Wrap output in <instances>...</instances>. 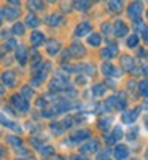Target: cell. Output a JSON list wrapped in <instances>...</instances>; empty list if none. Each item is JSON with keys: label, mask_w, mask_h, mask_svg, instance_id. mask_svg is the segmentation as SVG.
<instances>
[{"label": "cell", "mask_w": 148, "mask_h": 160, "mask_svg": "<svg viewBox=\"0 0 148 160\" xmlns=\"http://www.w3.org/2000/svg\"><path fill=\"white\" fill-rule=\"evenodd\" d=\"M11 104L15 106L18 111H21V112H25V111L29 109V102H27V99L21 95V93H18V95H15V96L11 98Z\"/></svg>", "instance_id": "1"}, {"label": "cell", "mask_w": 148, "mask_h": 160, "mask_svg": "<svg viewBox=\"0 0 148 160\" xmlns=\"http://www.w3.org/2000/svg\"><path fill=\"white\" fill-rule=\"evenodd\" d=\"M142 8H143V5H142V2H134V3H131V7L127 8V15L131 16V18H139L140 16V13H142Z\"/></svg>", "instance_id": "2"}, {"label": "cell", "mask_w": 148, "mask_h": 160, "mask_svg": "<svg viewBox=\"0 0 148 160\" xmlns=\"http://www.w3.org/2000/svg\"><path fill=\"white\" fill-rule=\"evenodd\" d=\"M127 157H129L127 146H124V144L116 146V149H115V158H118V160H126Z\"/></svg>", "instance_id": "3"}, {"label": "cell", "mask_w": 148, "mask_h": 160, "mask_svg": "<svg viewBox=\"0 0 148 160\" xmlns=\"http://www.w3.org/2000/svg\"><path fill=\"white\" fill-rule=\"evenodd\" d=\"M139 112H140V109H131V111L124 112L123 115H121V120H123V123H132L134 120L137 118Z\"/></svg>", "instance_id": "4"}, {"label": "cell", "mask_w": 148, "mask_h": 160, "mask_svg": "<svg viewBox=\"0 0 148 160\" xmlns=\"http://www.w3.org/2000/svg\"><path fill=\"white\" fill-rule=\"evenodd\" d=\"M86 138H89V131H86V130H78V131L72 133L70 141H73V142H81V141H85Z\"/></svg>", "instance_id": "5"}, {"label": "cell", "mask_w": 148, "mask_h": 160, "mask_svg": "<svg viewBox=\"0 0 148 160\" xmlns=\"http://www.w3.org/2000/svg\"><path fill=\"white\" fill-rule=\"evenodd\" d=\"M70 51H72V55H73V56H76V58L85 56V53H86L85 47H83L81 43H80V42H73V43H72V47H70Z\"/></svg>", "instance_id": "6"}, {"label": "cell", "mask_w": 148, "mask_h": 160, "mask_svg": "<svg viewBox=\"0 0 148 160\" xmlns=\"http://www.w3.org/2000/svg\"><path fill=\"white\" fill-rule=\"evenodd\" d=\"M15 80H16L15 72H11V71H5V72L2 74V82H3L7 87H13V85H15Z\"/></svg>", "instance_id": "7"}, {"label": "cell", "mask_w": 148, "mask_h": 160, "mask_svg": "<svg viewBox=\"0 0 148 160\" xmlns=\"http://www.w3.org/2000/svg\"><path fill=\"white\" fill-rule=\"evenodd\" d=\"M127 34V26H126V22H123V21H116V24H115V35L116 37H123V35H126Z\"/></svg>", "instance_id": "8"}, {"label": "cell", "mask_w": 148, "mask_h": 160, "mask_svg": "<svg viewBox=\"0 0 148 160\" xmlns=\"http://www.w3.org/2000/svg\"><path fill=\"white\" fill-rule=\"evenodd\" d=\"M91 29H92V28H91V24H89V22H81V24H80L78 28H76L75 35H76V37H83V35L89 34Z\"/></svg>", "instance_id": "9"}, {"label": "cell", "mask_w": 148, "mask_h": 160, "mask_svg": "<svg viewBox=\"0 0 148 160\" xmlns=\"http://www.w3.org/2000/svg\"><path fill=\"white\" fill-rule=\"evenodd\" d=\"M46 50H48V53L51 56H54V55H58V51L61 50V43L58 42V40H49V42L46 43Z\"/></svg>", "instance_id": "10"}, {"label": "cell", "mask_w": 148, "mask_h": 160, "mask_svg": "<svg viewBox=\"0 0 148 160\" xmlns=\"http://www.w3.org/2000/svg\"><path fill=\"white\" fill-rule=\"evenodd\" d=\"M16 59L19 61V64H25V61H27V50H25V47H18L16 48Z\"/></svg>", "instance_id": "11"}, {"label": "cell", "mask_w": 148, "mask_h": 160, "mask_svg": "<svg viewBox=\"0 0 148 160\" xmlns=\"http://www.w3.org/2000/svg\"><path fill=\"white\" fill-rule=\"evenodd\" d=\"M30 42L34 47H38V45H42L45 42V35L42 32H38V31H34L32 35H30Z\"/></svg>", "instance_id": "12"}, {"label": "cell", "mask_w": 148, "mask_h": 160, "mask_svg": "<svg viewBox=\"0 0 148 160\" xmlns=\"http://www.w3.org/2000/svg\"><path fill=\"white\" fill-rule=\"evenodd\" d=\"M3 15L8 18V19H15V18H18V15H19V7H7L5 10H3Z\"/></svg>", "instance_id": "13"}, {"label": "cell", "mask_w": 148, "mask_h": 160, "mask_svg": "<svg viewBox=\"0 0 148 160\" xmlns=\"http://www.w3.org/2000/svg\"><path fill=\"white\" fill-rule=\"evenodd\" d=\"M0 123L8 127V128H11V130H15V131H21V127L19 125H16L15 122H11V120H7V117H3L2 114H0Z\"/></svg>", "instance_id": "14"}, {"label": "cell", "mask_w": 148, "mask_h": 160, "mask_svg": "<svg viewBox=\"0 0 148 160\" xmlns=\"http://www.w3.org/2000/svg\"><path fill=\"white\" fill-rule=\"evenodd\" d=\"M97 149H99V141H89L88 144H85L83 148H81V151L86 152V154L88 152H96Z\"/></svg>", "instance_id": "15"}, {"label": "cell", "mask_w": 148, "mask_h": 160, "mask_svg": "<svg viewBox=\"0 0 148 160\" xmlns=\"http://www.w3.org/2000/svg\"><path fill=\"white\" fill-rule=\"evenodd\" d=\"M25 24L30 26L32 29H35V28H38L40 21H38V18H37L35 15H27V16H25Z\"/></svg>", "instance_id": "16"}, {"label": "cell", "mask_w": 148, "mask_h": 160, "mask_svg": "<svg viewBox=\"0 0 148 160\" xmlns=\"http://www.w3.org/2000/svg\"><path fill=\"white\" fill-rule=\"evenodd\" d=\"M61 21H62V16H61V15H49V16L46 18V22H48L49 26H58Z\"/></svg>", "instance_id": "17"}, {"label": "cell", "mask_w": 148, "mask_h": 160, "mask_svg": "<svg viewBox=\"0 0 148 160\" xmlns=\"http://www.w3.org/2000/svg\"><path fill=\"white\" fill-rule=\"evenodd\" d=\"M121 64H123V68H126V69H132L134 68V61H132L131 56H123L121 58Z\"/></svg>", "instance_id": "18"}, {"label": "cell", "mask_w": 148, "mask_h": 160, "mask_svg": "<svg viewBox=\"0 0 148 160\" xmlns=\"http://www.w3.org/2000/svg\"><path fill=\"white\" fill-rule=\"evenodd\" d=\"M88 42H89V45H92V47H97V45L100 43V35H99V34H91L89 38H88Z\"/></svg>", "instance_id": "19"}, {"label": "cell", "mask_w": 148, "mask_h": 160, "mask_svg": "<svg viewBox=\"0 0 148 160\" xmlns=\"http://www.w3.org/2000/svg\"><path fill=\"white\" fill-rule=\"evenodd\" d=\"M94 95H96V96H102L104 95V93L107 91V87L104 85V83H99V85H96V87H94Z\"/></svg>", "instance_id": "20"}, {"label": "cell", "mask_w": 148, "mask_h": 160, "mask_svg": "<svg viewBox=\"0 0 148 160\" xmlns=\"http://www.w3.org/2000/svg\"><path fill=\"white\" fill-rule=\"evenodd\" d=\"M102 72H104V74H107V75H109V74H113V75H116V74H118V71L113 68L112 64H104Z\"/></svg>", "instance_id": "21"}, {"label": "cell", "mask_w": 148, "mask_h": 160, "mask_svg": "<svg viewBox=\"0 0 148 160\" xmlns=\"http://www.w3.org/2000/svg\"><path fill=\"white\" fill-rule=\"evenodd\" d=\"M21 95H22L25 99H30V98L34 96V91H32V88H30V87H22Z\"/></svg>", "instance_id": "22"}, {"label": "cell", "mask_w": 148, "mask_h": 160, "mask_svg": "<svg viewBox=\"0 0 148 160\" xmlns=\"http://www.w3.org/2000/svg\"><path fill=\"white\" fill-rule=\"evenodd\" d=\"M40 152H42L43 157H49L54 154V149L51 148V146H43V148H40Z\"/></svg>", "instance_id": "23"}, {"label": "cell", "mask_w": 148, "mask_h": 160, "mask_svg": "<svg viewBox=\"0 0 148 160\" xmlns=\"http://www.w3.org/2000/svg\"><path fill=\"white\" fill-rule=\"evenodd\" d=\"M139 91L142 93L143 96L148 95V80H142V82L139 83Z\"/></svg>", "instance_id": "24"}, {"label": "cell", "mask_w": 148, "mask_h": 160, "mask_svg": "<svg viewBox=\"0 0 148 160\" xmlns=\"http://www.w3.org/2000/svg\"><path fill=\"white\" fill-rule=\"evenodd\" d=\"M110 125H112V118H104V120H100V122H99V128L104 130V131L109 130Z\"/></svg>", "instance_id": "25"}, {"label": "cell", "mask_w": 148, "mask_h": 160, "mask_svg": "<svg viewBox=\"0 0 148 160\" xmlns=\"http://www.w3.org/2000/svg\"><path fill=\"white\" fill-rule=\"evenodd\" d=\"M137 43H139V37L134 34V35H131L129 38H127V47H131V48H134V47H137Z\"/></svg>", "instance_id": "26"}, {"label": "cell", "mask_w": 148, "mask_h": 160, "mask_svg": "<svg viewBox=\"0 0 148 160\" xmlns=\"http://www.w3.org/2000/svg\"><path fill=\"white\" fill-rule=\"evenodd\" d=\"M13 34H18V35L24 34V24L18 22V24H15V26H13Z\"/></svg>", "instance_id": "27"}, {"label": "cell", "mask_w": 148, "mask_h": 160, "mask_svg": "<svg viewBox=\"0 0 148 160\" xmlns=\"http://www.w3.org/2000/svg\"><path fill=\"white\" fill-rule=\"evenodd\" d=\"M7 141H8V142H11L13 146H15V148H19V146L22 144V142H21V139H19V138H16V136H8V138H7Z\"/></svg>", "instance_id": "28"}, {"label": "cell", "mask_w": 148, "mask_h": 160, "mask_svg": "<svg viewBox=\"0 0 148 160\" xmlns=\"http://www.w3.org/2000/svg\"><path fill=\"white\" fill-rule=\"evenodd\" d=\"M91 7V2H75V8L78 10H88Z\"/></svg>", "instance_id": "29"}, {"label": "cell", "mask_w": 148, "mask_h": 160, "mask_svg": "<svg viewBox=\"0 0 148 160\" xmlns=\"http://www.w3.org/2000/svg\"><path fill=\"white\" fill-rule=\"evenodd\" d=\"M109 7H110L112 10H115V11H119L121 8H123V2H110Z\"/></svg>", "instance_id": "30"}, {"label": "cell", "mask_w": 148, "mask_h": 160, "mask_svg": "<svg viewBox=\"0 0 148 160\" xmlns=\"http://www.w3.org/2000/svg\"><path fill=\"white\" fill-rule=\"evenodd\" d=\"M29 7L34 8V10H42L43 8V3L42 2H29Z\"/></svg>", "instance_id": "31"}, {"label": "cell", "mask_w": 148, "mask_h": 160, "mask_svg": "<svg viewBox=\"0 0 148 160\" xmlns=\"http://www.w3.org/2000/svg\"><path fill=\"white\" fill-rule=\"evenodd\" d=\"M51 130H53V133H56V135L62 133V131H61V130H62V127H59L58 123H51Z\"/></svg>", "instance_id": "32"}, {"label": "cell", "mask_w": 148, "mask_h": 160, "mask_svg": "<svg viewBox=\"0 0 148 160\" xmlns=\"http://www.w3.org/2000/svg\"><path fill=\"white\" fill-rule=\"evenodd\" d=\"M102 28H104V34H109V32L112 31V26H110L109 22H104V24H102Z\"/></svg>", "instance_id": "33"}, {"label": "cell", "mask_w": 148, "mask_h": 160, "mask_svg": "<svg viewBox=\"0 0 148 160\" xmlns=\"http://www.w3.org/2000/svg\"><path fill=\"white\" fill-rule=\"evenodd\" d=\"M13 47H16L15 40H7V43H5V48H7V50H10V48H13Z\"/></svg>", "instance_id": "34"}, {"label": "cell", "mask_w": 148, "mask_h": 160, "mask_svg": "<svg viewBox=\"0 0 148 160\" xmlns=\"http://www.w3.org/2000/svg\"><path fill=\"white\" fill-rule=\"evenodd\" d=\"M142 37H143V40L145 42H148V28L145 26V28L142 29Z\"/></svg>", "instance_id": "35"}, {"label": "cell", "mask_w": 148, "mask_h": 160, "mask_svg": "<svg viewBox=\"0 0 148 160\" xmlns=\"http://www.w3.org/2000/svg\"><path fill=\"white\" fill-rule=\"evenodd\" d=\"M97 160H110V157L107 155V152H102L100 157H97Z\"/></svg>", "instance_id": "36"}, {"label": "cell", "mask_w": 148, "mask_h": 160, "mask_svg": "<svg viewBox=\"0 0 148 160\" xmlns=\"http://www.w3.org/2000/svg\"><path fill=\"white\" fill-rule=\"evenodd\" d=\"M32 55H34V56H32V59H34V61H38V59H40V56H38V53H37V51H34Z\"/></svg>", "instance_id": "37"}, {"label": "cell", "mask_w": 148, "mask_h": 160, "mask_svg": "<svg viewBox=\"0 0 148 160\" xmlns=\"http://www.w3.org/2000/svg\"><path fill=\"white\" fill-rule=\"evenodd\" d=\"M72 160H88V158H85V157H80V155H73V157H72Z\"/></svg>", "instance_id": "38"}, {"label": "cell", "mask_w": 148, "mask_h": 160, "mask_svg": "<svg viewBox=\"0 0 148 160\" xmlns=\"http://www.w3.org/2000/svg\"><path fill=\"white\" fill-rule=\"evenodd\" d=\"M2 15H3V11L0 10V26H2V21H3V16H2Z\"/></svg>", "instance_id": "39"}, {"label": "cell", "mask_w": 148, "mask_h": 160, "mask_svg": "<svg viewBox=\"0 0 148 160\" xmlns=\"http://www.w3.org/2000/svg\"><path fill=\"white\" fill-rule=\"evenodd\" d=\"M3 91H5V90H3V87H2V85H0V96H2V95H3Z\"/></svg>", "instance_id": "40"}, {"label": "cell", "mask_w": 148, "mask_h": 160, "mask_svg": "<svg viewBox=\"0 0 148 160\" xmlns=\"http://www.w3.org/2000/svg\"><path fill=\"white\" fill-rule=\"evenodd\" d=\"M2 155H3V149L0 148V158H2Z\"/></svg>", "instance_id": "41"}, {"label": "cell", "mask_w": 148, "mask_h": 160, "mask_svg": "<svg viewBox=\"0 0 148 160\" xmlns=\"http://www.w3.org/2000/svg\"><path fill=\"white\" fill-rule=\"evenodd\" d=\"M18 160H32V158H22V157H21V158H18Z\"/></svg>", "instance_id": "42"}, {"label": "cell", "mask_w": 148, "mask_h": 160, "mask_svg": "<svg viewBox=\"0 0 148 160\" xmlns=\"http://www.w3.org/2000/svg\"><path fill=\"white\" fill-rule=\"evenodd\" d=\"M146 127H148V120H146Z\"/></svg>", "instance_id": "43"}, {"label": "cell", "mask_w": 148, "mask_h": 160, "mask_svg": "<svg viewBox=\"0 0 148 160\" xmlns=\"http://www.w3.org/2000/svg\"><path fill=\"white\" fill-rule=\"evenodd\" d=\"M146 15H148V11H146Z\"/></svg>", "instance_id": "44"}]
</instances>
